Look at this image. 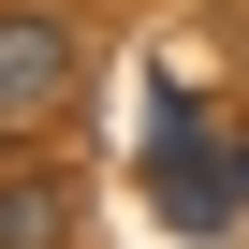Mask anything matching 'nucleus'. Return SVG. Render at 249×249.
<instances>
[{"label": "nucleus", "instance_id": "nucleus-3", "mask_svg": "<svg viewBox=\"0 0 249 249\" xmlns=\"http://www.w3.org/2000/svg\"><path fill=\"white\" fill-rule=\"evenodd\" d=\"M73 161H44V147H0V249H73Z\"/></svg>", "mask_w": 249, "mask_h": 249}, {"label": "nucleus", "instance_id": "nucleus-1", "mask_svg": "<svg viewBox=\"0 0 249 249\" xmlns=\"http://www.w3.org/2000/svg\"><path fill=\"white\" fill-rule=\"evenodd\" d=\"M73 88H88V30L59 0H0V147H30Z\"/></svg>", "mask_w": 249, "mask_h": 249}, {"label": "nucleus", "instance_id": "nucleus-2", "mask_svg": "<svg viewBox=\"0 0 249 249\" xmlns=\"http://www.w3.org/2000/svg\"><path fill=\"white\" fill-rule=\"evenodd\" d=\"M147 191H161V220H191V234L234 220V147H220L205 103H161V132H147Z\"/></svg>", "mask_w": 249, "mask_h": 249}]
</instances>
